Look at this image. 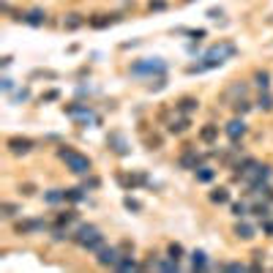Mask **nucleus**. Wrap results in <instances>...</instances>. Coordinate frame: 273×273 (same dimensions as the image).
Masks as SVG:
<instances>
[{
  "instance_id": "obj_1",
  "label": "nucleus",
  "mask_w": 273,
  "mask_h": 273,
  "mask_svg": "<svg viewBox=\"0 0 273 273\" xmlns=\"http://www.w3.org/2000/svg\"><path fill=\"white\" fill-rule=\"evenodd\" d=\"M58 158L66 164V170L69 172H74V175H88L90 172V158L88 156H82L79 150H74V148H69V145H63V148H58Z\"/></svg>"
},
{
  "instance_id": "obj_2",
  "label": "nucleus",
  "mask_w": 273,
  "mask_h": 273,
  "mask_svg": "<svg viewBox=\"0 0 273 273\" xmlns=\"http://www.w3.org/2000/svg\"><path fill=\"white\" fill-rule=\"evenodd\" d=\"M71 241L77 246H82L85 251H98L104 246V235L98 232V227H93V224H79L77 232H71Z\"/></svg>"
},
{
  "instance_id": "obj_3",
  "label": "nucleus",
  "mask_w": 273,
  "mask_h": 273,
  "mask_svg": "<svg viewBox=\"0 0 273 273\" xmlns=\"http://www.w3.org/2000/svg\"><path fill=\"white\" fill-rule=\"evenodd\" d=\"M238 52V46L232 44V41H222V44H216V46H210L208 52H205V58H202V66H205V71L208 69H216V66H222V63H227L232 55Z\"/></svg>"
},
{
  "instance_id": "obj_4",
  "label": "nucleus",
  "mask_w": 273,
  "mask_h": 273,
  "mask_svg": "<svg viewBox=\"0 0 273 273\" xmlns=\"http://www.w3.org/2000/svg\"><path fill=\"white\" fill-rule=\"evenodd\" d=\"M131 74L134 77H161L167 74V63L161 61V58H145V61H137L131 66Z\"/></svg>"
},
{
  "instance_id": "obj_5",
  "label": "nucleus",
  "mask_w": 273,
  "mask_h": 273,
  "mask_svg": "<svg viewBox=\"0 0 273 273\" xmlns=\"http://www.w3.org/2000/svg\"><path fill=\"white\" fill-rule=\"evenodd\" d=\"M121 249L118 246H101V249L96 251V262L101 265V268H118V262H121Z\"/></svg>"
},
{
  "instance_id": "obj_6",
  "label": "nucleus",
  "mask_w": 273,
  "mask_h": 273,
  "mask_svg": "<svg viewBox=\"0 0 273 273\" xmlns=\"http://www.w3.org/2000/svg\"><path fill=\"white\" fill-rule=\"evenodd\" d=\"M63 112H66L69 118H77V121L82 123V126L88 123V121H98V118L93 115V110H90V106H88V104H79V101L66 104V106H63Z\"/></svg>"
},
{
  "instance_id": "obj_7",
  "label": "nucleus",
  "mask_w": 273,
  "mask_h": 273,
  "mask_svg": "<svg viewBox=\"0 0 273 273\" xmlns=\"http://www.w3.org/2000/svg\"><path fill=\"white\" fill-rule=\"evenodd\" d=\"M178 164H181L183 170H197V167H202V164H205V156H199L191 145H186L183 153H181V158H178Z\"/></svg>"
},
{
  "instance_id": "obj_8",
  "label": "nucleus",
  "mask_w": 273,
  "mask_h": 273,
  "mask_svg": "<svg viewBox=\"0 0 273 273\" xmlns=\"http://www.w3.org/2000/svg\"><path fill=\"white\" fill-rule=\"evenodd\" d=\"M6 148L14 153V156H28V153L36 148V142H33L30 137H11L9 142H6Z\"/></svg>"
},
{
  "instance_id": "obj_9",
  "label": "nucleus",
  "mask_w": 273,
  "mask_h": 273,
  "mask_svg": "<svg viewBox=\"0 0 273 273\" xmlns=\"http://www.w3.org/2000/svg\"><path fill=\"white\" fill-rule=\"evenodd\" d=\"M246 131H249V126H246L243 118H232V121L224 126V134H227L232 142H241V139L246 137Z\"/></svg>"
},
{
  "instance_id": "obj_10",
  "label": "nucleus",
  "mask_w": 273,
  "mask_h": 273,
  "mask_svg": "<svg viewBox=\"0 0 273 273\" xmlns=\"http://www.w3.org/2000/svg\"><path fill=\"white\" fill-rule=\"evenodd\" d=\"M14 230L19 235H36V232H44L46 230V222L44 219H25V222H17Z\"/></svg>"
},
{
  "instance_id": "obj_11",
  "label": "nucleus",
  "mask_w": 273,
  "mask_h": 273,
  "mask_svg": "<svg viewBox=\"0 0 273 273\" xmlns=\"http://www.w3.org/2000/svg\"><path fill=\"white\" fill-rule=\"evenodd\" d=\"M17 19H22V22L30 25V28H41L46 22V11L44 9H30V11H25V14H17Z\"/></svg>"
},
{
  "instance_id": "obj_12",
  "label": "nucleus",
  "mask_w": 273,
  "mask_h": 273,
  "mask_svg": "<svg viewBox=\"0 0 273 273\" xmlns=\"http://www.w3.org/2000/svg\"><path fill=\"white\" fill-rule=\"evenodd\" d=\"M268 178H270V167H268V164H257V167L243 178V183L246 186H254V183H265Z\"/></svg>"
},
{
  "instance_id": "obj_13",
  "label": "nucleus",
  "mask_w": 273,
  "mask_h": 273,
  "mask_svg": "<svg viewBox=\"0 0 273 273\" xmlns=\"http://www.w3.org/2000/svg\"><path fill=\"white\" fill-rule=\"evenodd\" d=\"M246 93H249V85H243V82H232L230 88L224 90L222 101H227V104H235L238 98H246Z\"/></svg>"
},
{
  "instance_id": "obj_14",
  "label": "nucleus",
  "mask_w": 273,
  "mask_h": 273,
  "mask_svg": "<svg viewBox=\"0 0 273 273\" xmlns=\"http://www.w3.org/2000/svg\"><path fill=\"white\" fill-rule=\"evenodd\" d=\"M115 22H121V14H96V17L88 19V25L96 28V30H104V28H110V25H115Z\"/></svg>"
},
{
  "instance_id": "obj_15",
  "label": "nucleus",
  "mask_w": 273,
  "mask_h": 273,
  "mask_svg": "<svg viewBox=\"0 0 273 273\" xmlns=\"http://www.w3.org/2000/svg\"><path fill=\"white\" fill-rule=\"evenodd\" d=\"M197 139H199L202 145H216V142H219V126H216V123H205L202 129H199Z\"/></svg>"
},
{
  "instance_id": "obj_16",
  "label": "nucleus",
  "mask_w": 273,
  "mask_h": 273,
  "mask_svg": "<svg viewBox=\"0 0 273 273\" xmlns=\"http://www.w3.org/2000/svg\"><path fill=\"white\" fill-rule=\"evenodd\" d=\"M118 183H123L126 189L134 191L137 186H145V183H148V175H145V172H131L129 178H126V175H118Z\"/></svg>"
},
{
  "instance_id": "obj_17",
  "label": "nucleus",
  "mask_w": 273,
  "mask_h": 273,
  "mask_svg": "<svg viewBox=\"0 0 273 273\" xmlns=\"http://www.w3.org/2000/svg\"><path fill=\"white\" fill-rule=\"evenodd\" d=\"M197 110H199V101L194 96H183L175 101V112H181V115H191V112H197Z\"/></svg>"
},
{
  "instance_id": "obj_18",
  "label": "nucleus",
  "mask_w": 273,
  "mask_h": 273,
  "mask_svg": "<svg viewBox=\"0 0 273 273\" xmlns=\"http://www.w3.org/2000/svg\"><path fill=\"white\" fill-rule=\"evenodd\" d=\"M235 235L241 238V241H251V238L257 235V227H254V224H249V222H243V219H238V224H235Z\"/></svg>"
},
{
  "instance_id": "obj_19",
  "label": "nucleus",
  "mask_w": 273,
  "mask_h": 273,
  "mask_svg": "<svg viewBox=\"0 0 273 273\" xmlns=\"http://www.w3.org/2000/svg\"><path fill=\"white\" fill-rule=\"evenodd\" d=\"M208 199L213 205H227L230 202V189H227V186H219V189H213L208 194Z\"/></svg>"
},
{
  "instance_id": "obj_20",
  "label": "nucleus",
  "mask_w": 273,
  "mask_h": 273,
  "mask_svg": "<svg viewBox=\"0 0 273 273\" xmlns=\"http://www.w3.org/2000/svg\"><path fill=\"white\" fill-rule=\"evenodd\" d=\"M82 25H85V17L77 14V11H71V14L63 17V28H66V30H79Z\"/></svg>"
},
{
  "instance_id": "obj_21",
  "label": "nucleus",
  "mask_w": 273,
  "mask_h": 273,
  "mask_svg": "<svg viewBox=\"0 0 273 273\" xmlns=\"http://www.w3.org/2000/svg\"><path fill=\"white\" fill-rule=\"evenodd\" d=\"M189 115H181V118H175V121H170L167 126V131L170 134H183V131H189Z\"/></svg>"
},
{
  "instance_id": "obj_22",
  "label": "nucleus",
  "mask_w": 273,
  "mask_h": 273,
  "mask_svg": "<svg viewBox=\"0 0 273 273\" xmlns=\"http://www.w3.org/2000/svg\"><path fill=\"white\" fill-rule=\"evenodd\" d=\"M74 222H77V210H74V208H69V210H63V213H58L55 227H66V230H69Z\"/></svg>"
},
{
  "instance_id": "obj_23",
  "label": "nucleus",
  "mask_w": 273,
  "mask_h": 273,
  "mask_svg": "<svg viewBox=\"0 0 273 273\" xmlns=\"http://www.w3.org/2000/svg\"><path fill=\"white\" fill-rule=\"evenodd\" d=\"M85 186H77V189H66V202H71V205H79V202H85Z\"/></svg>"
},
{
  "instance_id": "obj_24",
  "label": "nucleus",
  "mask_w": 273,
  "mask_h": 273,
  "mask_svg": "<svg viewBox=\"0 0 273 273\" xmlns=\"http://www.w3.org/2000/svg\"><path fill=\"white\" fill-rule=\"evenodd\" d=\"M106 142H110V148L118 153V156H126V153H129V145H126V139L121 137V134H110V139H106Z\"/></svg>"
},
{
  "instance_id": "obj_25",
  "label": "nucleus",
  "mask_w": 273,
  "mask_h": 273,
  "mask_svg": "<svg viewBox=\"0 0 273 273\" xmlns=\"http://www.w3.org/2000/svg\"><path fill=\"white\" fill-rule=\"evenodd\" d=\"M194 175H197V181H199V183H210L213 178H216V170L208 167V164H202V167H197V170H194Z\"/></svg>"
},
{
  "instance_id": "obj_26",
  "label": "nucleus",
  "mask_w": 273,
  "mask_h": 273,
  "mask_svg": "<svg viewBox=\"0 0 273 273\" xmlns=\"http://www.w3.org/2000/svg\"><path fill=\"white\" fill-rule=\"evenodd\" d=\"M268 202H270V199H262V202H254V205H251V213H254L259 222L270 216V205H268Z\"/></svg>"
},
{
  "instance_id": "obj_27",
  "label": "nucleus",
  "mask_w": 273,
  "mask_h": 273,
  "mask_svg": "<svg viewBox=\"0 0 273 273\" xmlns=\"http://www.w3.org/2000/svg\"><path fill=\"white\" fill-rule=\"evenodd\" d=\"M254 85L259 90H270V74L265 69H259V71H254Z\"/></svg>"
},
{
  "instance_id": "obj_28",
  "label": "nucleus",
  "mask_w": 273,
  "mask_h": 273,
  "mask_svg": "<svg viewBox=\"0 0 273 273\" xmlns=\"http://www.w3.org/2000/svg\"><path fill=\"white\" fill-rule=\"evenodd\" d=\"M191 268L205 270L208 268V254H205V251H191Z\"/></svg>"
},
{
  "instance_id": "obj_29",
  "label": "nucleus",
  "mask_w": 273,
  "mask_h": 273,
  "mask_svg": "<svg viewBox=\"0 0 273 273\" xmlns=\"http://www.w3.org/2000/svg\"><path fill=\"white\" fill-rule=\"evenodd\" d=\"M66 199V189H49L44 194V202L46 205H58V202H63Z\"/></svg>"
},
{
  "instance_id": "obj_30",
  "label": "nucleus",
  "mask_w": 273,
  "mask_h": 273,
  "mask_svg": "<svg viewBox=\"0 0 273 273\" xmlns=\"http://www.w3.org/2000/svg\"><path fill=\"white\" fill-rule=\"evenodd\" d=\"M251 106H254V104H251V101H249V98H238V101H235V104H232V112H235V115H238V118H243V115H246V112H251Z\"/></svg>"
},
{
  "instance_id": "obj_31",
  "label": "nucleus",
  "mask_w": 273,
  "mask_h": 273,
  "mask_svg": "<svg viewBox=\"0 0 273 273\" xmlns=\"http://www.w3.org/2000/svg\"><path fill=\"white\" fill-rule=\"evenodd\" d=\"M257 106H259V110H265V112H270V110H273V96H270V90H259Z\"/></svg>"
},
{
  "instance_id": "obj_32",
  "label": "nucleus",
  "mask_w": 273,
  "mask_h": 273,
  "mask_svg": "<svg viewBox=\"0 0 273 273\" xmlns=\"http://www.w3.org/2000/svg\"><path fill=\"white\" fill-rule=\"evenodd\" d=\"M0 213H3V219H14V216L22 213V208H19L17 202H3L0 205Z\"/></svg>"
},
{
  "instance_id": "obj_33",
  "label": "nucleus",
  "mask_w": 273,
  "mask_h": 273,
  "mask_svg": "<svg viewBox=\"0 0 273 273\" xmlns=\"http://www.w3.org/2000/svg\"><path fill=\"white\" fill-rule=\"evenodd\" d=\"M251 210L249 202H232V216L235 219H246V213Z\"/></svg>"
},
{
  "instance_id": "obj_34",
  "label": "nucleus",
  "mask_w": 273,
  "mask_h": 273,
  "mask_svg": "<svg viewBox=\"0 0 273 273\" xmlns=\"http://www.w3.org/2000/svg\"><path fill=\"white\" fill-rule=\"evenodd\" d=\"M134 268H137L134 257H131V254H123L121 262H118V270H134Z\"/></svg>"
},
{
  "instance_id": "obj_35",
  "label": "nucleus",
  "mask_w": 273,
  "mask_h": 273,
  "mask_svg": "<svg viewBox=\"0 0 273 273\" xmlns=\"http://www.w3.org/2000/svg\"><path fill=\"white\" fill-rule=\"evenodd\" d=\"M167 257L181 259V257H183V246H181V243H170V246H167Z\"/></svg>"
},
{
  "instance_id": "obj_36",
  "label": "nucleus",
  "mask_w": 273,
  "mask_h": 273,
  "mask_svg": "<svg viewBox=\"0 0 273 273\" xmlns=\"http://www.w3.org/2000/svg\"><path fill=\"white\" fill-rule=\"evenodd\" d=\"M123 205H126L129 210H134V213L142 210V202H139V199H134V197H123Z\"/></svg>"
},
{
  "instance_id": "obj_37",
  "label": "nucleus",
  "mask_w": 273,
  "mask_h": 273,
  "mask_svg": "<svg viewBox=\"0 0 273 273\" xmlns=\"http://www.w3.org/2000/svg\"><path fill=\"white\" fill-rule=\"evenodd\" d=\"M148 9L150 11H164V9H167V0H150Z\"/></svg>"
},
{
  "instance_id": "obj_38",
  "label": "nucleus",
  "mask_w": 273,
  "mask_h": 273,
  "mask_svg": "<svg viewBox=\"0 0 273 273\" xmlns=\"http://www.w3.org/2000/svg\"><path fill=\"white\" fill-rule=\"evenodd\" d=\"M58 98H61V90H46L41 96V101H58Z\"/></svg>"
},
{
  "instance_id": "obj_39",
  "label": "nucleus",
  "mask_w": 273,
  "mask_h": 273,
  "mask_svg": "<svg viewBox=\"0 0 273 273\" xmlns=\"http://www.w3.org/2000/svg\"><path fill=\"white\" fill-rule=\"evenodd\" d=\"M118 249H121V254H134V243H131V241H123Z\"/></svg>"
},
{
  "instance_id": "obj_40",
  "label": "nucleus",
  "mask_w": 273,
  "mask_h": 273,
  "mask_svg": "<svg viewBox=\"0 0 273 273\" xmlns=\"http://www.w3.org/2000/svg\"><path fill=\"white\" fill-rule=\"evenodd\" d=\"M85 189H98V186H101V181H98V178H88V175H85Z\"/></svg>"
},
{
  "instance_id": "obj_41",
  "label": "nucleus",
  "mask_w": 273,
  "mask_h": 273,
  "mask_svg": "<svg viewBox=\"0 0 273 273\" xmlns=\"http://www.w3.org/2000/svg\"><path fill=\"white\" fill-rule=\"evenodd\" d=\"M19 191H22V197H33V194H36V186H33V183H22V189H19Z\"/></svg>"
},
{
  "instance_id": "obj_42",
  "label": "nucleus",
  "mask_w": 273,
  "mask_h": 273,
  "mask_svg": "<svg viewBox=\"0 0 273 273\" xmlns=\"http://www.w3.org/2000/svg\"><path fill=\"white\" fill-rule=\"evenodd\" d=\"M262 232H265V235H273V219L270 216L262 219Z\"/></svg>"
},
{
  "instance_id": "obj_43",
  "label": "nucleus",
  "mask_w": 273,
  "mask_h": 273,
  "mask_svg": "<svg viewBox=\"0 0 273 273\" xmlns=\"http://www.w3.org/2000/svg\"><path fill=\"white\" fill-rule=\"evenodd\" d=\"M36 77H46V79H55L58 74H55V71H33V74H30V79H36Z\"/></svg>"
},
{
  "instance_id": "obj_44",
  "label": "nucleus",
  "mask_w": 273,
  "mask_h": 273,
  "mask_svg": "<svg viewBox=\"0 0 273 273\" xmlns=\"http://www.w3.org/2000/svg\"><path fill=\"white\" fill-rule=\"evenodd\" d=\"M25 98H30V90H28V88H22V90H19L17 96H14V101H25Z\"/></svg>"
},
{
  "instance_id": "obj_45",
  "label": "nucleus",
  "mask_w": 273,
  "mask_h": 273,
  "mask_svg": "<svg viewBox=\"0 0 273 273\" xmlns=\"http://www.w3.org/2000/svg\"><path fill=\"white\" fill-rule=\"evenodd\" d=\"M224 270H243V265L241 262H227V265H224Z\"/></svg>"
},
{
  "instance_id": "obj_46",
  "label": "nucleus",
  "mask_w": 273,
  "mask_h": 273,
  "mask_svg": "<svg viewBox=\"0 0 273 273\" xmlns=\"http://www.w3.org/2000/svg\"><path fill=\"white\" fill-rule=\"evenodd\" d=\"M11 88H14V79H9V77H3V90L9 93Z\"/></svg>"
},
{
  "instance_id": "obj_47",
  "label": "nucleus",
  "mask_w": 273,
  "mask_h": 273,
  "mask_svg": "<svg viewBox=\"0 0 273 273\" xmlns=\"http://www.w3.org/2000/svg\"><path fill=\"white\" fill-rule=\"evenodd\" d=\"M208 17H210V19H219V17H222V9H210Z\"/></svg>"
},
{
  "instance_id": "obj_48",
  "label": "nucleus",
  "mask_w": 273,
  "mask_h": 273,
  "mask_svg": "<svg viewBox=\"0 0 273 273\" xmlns=\"http://www.w3.org/2000/svg\"><path fill=\"white\" fill-rule=\"evenodd\" d=\"M183 3H191V0H183Z\"/></svg>"
}]
</instances>
